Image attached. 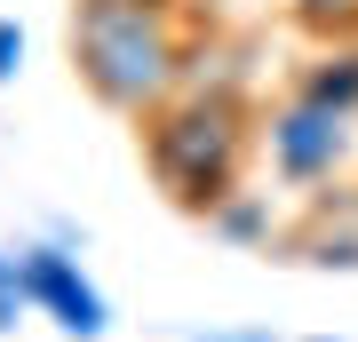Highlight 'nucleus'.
I'll use <instances>...</instances> for the list:
<instances>
[{
  "label": "nucleus",
  "mask_w": 358,
  "mask_h": 342,
  "mask_svg": "<svg viewBox=\"0 0 358 342\" xmlns=\"http://www.w3.org/2000/svg\"><path fill=\"white\" fill-rule=\"evenodd\" d=\"M16 311H24V303H16V294H0V334L16 327Z\"/></svg>",
  "instance_id": "9d476101"
},
{
  "label": "nucleus",
  "mask_w": 358,
  "mask_h": 342,
  "mask_svg": "<svg viewBox=\"0 0 358 342\" xmlns=\"http://www.w3.org/2000/svg\"><path fill=\"white\" fill-rule=\"evenodd\" d=\"M294 255L303 263H319V271H358V223H310L303 239H294Z\"/></svg>",
  "instance_id": "0eeeda50"
},
{
  "label": "nucleus",
  "mask_w": 358,
  "mask_h": 342,
  "mask_svg": "<svg viewBox=\"0 0 358 342\" xmlns=\"http://www.w3.org/2000/svg\"><path fill=\"white\" fill-rule=\"evenodd\" d=\"M16 303L48 311L72 342H96L103 327H112V303L80 279V263H72L64 247H24V255H16Z\"/></svg>",
  "instance_id": "20e7f679"
},
{
  "label": "nucleus",
  "mask_w": 358,
  "mask_h": 342,
  "mask_svg": "<svg viewBox=\"0 0 358 342\" xmlns=\"http://www.w3.org/2000/svg\"><path fill=\"white\" fill-rule=\"evenodd\" d=\"M287 16L319 40H350L358 32V0H287Z\"/></svg>",
  "instance_id": "6e6552de"
},
{
  "label": "nucleus",
  "mask_w": 358,
  "mask_h": 342,
  "mask_svg": "<svg viewBox=\"0 0 358 342\" xmlns=\"http://www.w3.org/2000/svg\"><path fill=\"white\" fill-rule=\"evenodd\" d=\"M294 96H310V104H327V112L358 120V48H327V56H310L303 72H294Z\"/></svg>",
  "instance_id": "39448f33"
},
{
  "label": "nucleus",
  "mask_w": 358,
  "mask_h": 342,
  "mask_svg": "<svg viewBox=\"0 0 358 342\" xmlns=\"http://www.w3.org/2000/svg\"><path fill=\"white\" fill-rule=\"evenodd\" d=\"M0 294H16V255H0Z\"/></svg>",
  "instance_id": "9b49d317"
},
{
  "label": "nucleus",
  "mask_w": 358,
  "mask_h": 342,
  "mask_svg": "<svg viewBox=\"0 0 358 342\" xmlns=\"http://www.w3.org/2000/svg\"><path fill=\"white\" fill-rule=\"evenodd\" d=\"M215 342H271V334H215Z\"/></svg>",
  "instance_id": "f8f14e48"
},
{
  "label": "nucleus",
  "mask_w": 358,
  "mask_h": 342,
  "mask_svg": "<svg viewBox=\"0 0 358 342\" xmlns=\"http://www.w3.org/2000/svg\"><path fill=\"white\" fill-rule=\"evenodd\" d=\"M319 342H327V334H319Z\"/></svg>",
  "instance_id": "ddd939ff"
},
{
  "label": "nucleus",
  "mask_w": 358,
  "mask_h": 342,
  "mask_svg": "<svg viewBox=\"0 0 358 342\" xmlns=\"http://www.w3.org/2000/svg\"><path fill=\"white\" fill-rule=\"evenodd\" d=\"M72 72L103 112H159L183 88L176 0H72Z\"/></svg>",
  "instance_id": "f257e3e1"
},
{
  "label": "nucleus",
  "mask_w": 358,
  "mask_h": 342,
  "mask_svg": "<svg viewBox=\"0 0 358 342\" xmlns=\"http://www.w3.org/2000/svg\"><path fill=\"white\" fill-rule=\"evenodd\" d=\"M255 152V112L239 88H176L159 112H143V167L183 215H215L239 191Z\"/></svg>",
  "instance_id": "f03ea898"
},
{
  "label": "nucleus",
  "mask_w": 358,
  "mask_h": 342,
  "mask_svg": "<svg viewBox=\"0 0 358 342\" xmlns=\"http://www.w3.org/2000/svg\"><path fill=\"white\" fill-rule=\"evenodd\" d=\"M207 231H215V239H231V247H271V207L255 199V191H231V199L215 207V215H207Z\"/></svg>",
  "instance_id": "423d86ee"
},
{
  "label": "nucleus",
  "mask_w": 358,
  "mask_h": 342,
  "mask_svg": "<svg viewBox=\"0 0 358 342\" xmlns=\"http://www.w3.org/2000/svg\"><path fill=\"white\" fill-rule=\"evenodd\" d=\"M255 136H263V152H271V167H279L287 183H334L350 167V152H358V120L327 112V104H310V96H287Z\"/></svg>",
  "instance_id": "7ed1b4c3"
},
{
  "label": "nucleus",
  "mask_w": 358,
  "mask_h": 342,
  "mask_svg": "<svg viewBox=\"0 0 358 342\" xmlns=\"http://www.w3.org/2000/svg\"><path fill=\"white\" fill-rule=\"evenodd\" d=\"M16 64H24V24L0 16V80H16Z\"/></svg>",
  "instance_id": "1a4fd4ad"
}]
</instances>
